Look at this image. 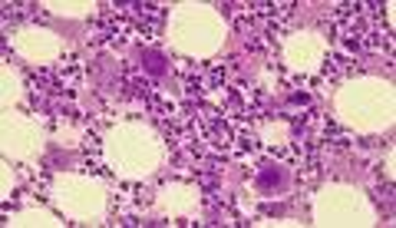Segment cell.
I'll use <instances>...</instances> for the list:
<instances>
[{"label": "cell", "mask_w": 396, "mask_h": 228, "mask_svg": "<svg viewBox=\"0 0 396 228\" xmlns=\"http://www.w3.org/2000/svg\"><path fill=\"white\" fill-rule=\"evenodd\" d=\"M287 182H291L287 169H284V165H274V162H268V165L258 172V185H261L264 192H284Z\"/></svg>", "instance_id": "1"}, {"label": "cell", "mask_w": 396, "mask_h": 228, "mask_svg": "<svg viewBox=\"0 0 396 228\" xmlns=\"http://www.w3.org/2000/svg\"><path fill=\"white\" fill-rule=\"evenodd\" d=\"M142 67H145V73H152V76H165V73H169L165 57H162V53H155V50H145V53H142Z\"/></svg>", "instance_id": "2"}]
</instances>
